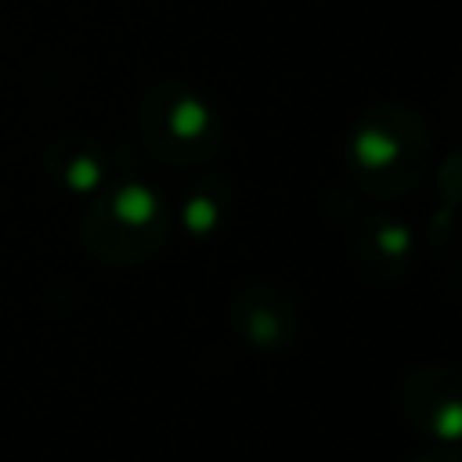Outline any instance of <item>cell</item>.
I'll return each mask as SVG.
<instances>
[{
	"mask_svg": "<svg viewBox=\"0 0 462 462\" xmlns=\"http://www.w3.org/2000/svg\"><path fill=\"white\" fill-rule=\"evenodd\" d=\"M159 231H162L159 202L141 184H123L101 195L79 220L83 249L108 267L144 260L159 245Z\"/></svg>",
	"mask_w": 462,
	"mask_h": 462,
	"instance_id": "6da1fadb",
	"label": "cell"
},
{
	"mask_svg": "<svg viewBox=\"0 0 462 462\" xmlns=\"http://www.w3.org/2000/svg\"><path fill=\"white\" fill-rule=\"evenodd\" d=\"M43 166L51 170L54 180H61L65 188H76V191H90L101 173H105V159H101V148L87 137V134H58L47 152H43Z\"/></svg>",
	"mask_w": 462,
	"mask_h": 462,
	"instance_id": "7a4b0ae2",
	"label": "cell"
}]
</instances>
